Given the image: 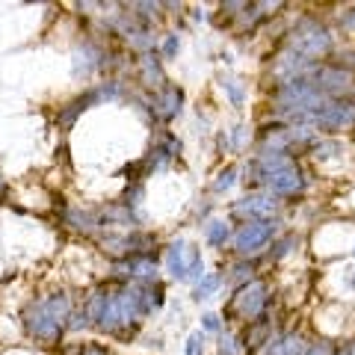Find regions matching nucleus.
Masks as SVG:
<instances>
[{
	"label": "nucleus",
	"mask_w": 355,
	"mask_h": 355,
	"mask_svg": "<svg viewBox=\"0 0 355 355\" xmlns=\"http://www.w3.org/2000/svg\"><path fill=\"white\" fill-rule=\"evenodd\" d=\"M284 48L302 53L311 62H320L335 53V30L314 15H302L284 33Z\"/></svg>",
	"instance_id": "f257e3e1"
},
{
	"label": "nucleus",
	"mask_w": 355,
	"mask_h": 355,
	"mask_svg": "<svg viewBox=\"0 0 355 355\" xmlns=\"http://www.w3.org/2000/svg\"><path fill=\"white\" fill-rule=\"evenodd\" d=\"M272 302V291H270V282L263 279H252L249 284H243L234 291V296L228 299L225 305V320L231 323H254L266 314V308Z\"/></svg>",
	"instance_id": "f03ea898"
},
{
	"label": "nucleus",
	"mask_w": 355,
	"mask_h": 355,
	"mask_svg": "<svg viewBox=\"0 0 355 355\" xmlns=\"http://www.w3.org/2000/svg\"><path fill=\"white\" fill-rule=\"evenodd\" d=\"M133 110L146 116L151 125H172L184 110V89L175 83H166L157 92H148L146 98H130Z\"/></svg>",
	"instance_id": "7ed1b4c3"
},
{
	"label": "nucleus",
	"mask_w": 355,
	"mask_h": 355,
	"mask_svg": "<svg viewBox=\"0 0 355 355\" xmlns=\"http://www.w3.org/2000/svg\"><path fill=\"white\" fill-rule=\"evenodd\" d=\"M163 263H166V270H169L172 279H178V282L198 284L205 279L202 252H198L196 246H190L187 240H172L169 246L163 249Z\"/></svg>",
	"instance_id": "20e7f679"
},
{
	"label": "nucleus",
	"mask_w": 355,
	"mask_h": 355,
	"mask_svg": "<svg viewBox=\"0 0 355 355\" xmlns=\"http://www.w3.org/2000/svg\"><path fill=\"white\" fill-rule=\"evenodd\" d=\"M302 125H311L317 133L323 130L326 137H338L343 130L355 128V101L352 98H338V101H326L317 107L314 113H308Z\"/></svg>",
	"instance_id": "39448f33"
},
{
	"label": "nucleus",
	"mask_w": 355,
	"mask_h": 355,
	"mask_svg": "<svg viewBox=\"0 0 355 355\" xmlns=\"http://www.w3.org/2000/svg\"><path fill=\"white\" fill-rule=\"evenodd\" d=\"M279 234V219H261V222H243V225L234 231V252L237 258L252 261L270 246Z\"/></svg>",
	"instance_id": "423d86ee"
},
{
	"label": "nucleus",
	"mask_w": 355,
	"mask_h": 355,
	"mask_svg": "<svg viewBox=\"0 0 355 355\" xmlns=\"http://www.w3.org/2000/svg\"><path fill=\"white\" fill-rule=\"evenodd\" d=\"M311 83L320 89V95H326L329 101H338V98H352L355 101V74L340 69L335 62H317L314 69L308 71Z\"/></svg>",
	"instance_id": "0eeeda50"
},
{
	"label": "nucleus",
	"mask_w": 355,
	"mask_h": 355,
	"mask_svg": "<svg viewBox=\"0 0 355 355\" xmlns=\"http://www.w3.org/2000/svg\"><path fill=\"white\" fill-rule=\"evenodd\" d=\"M21 320H24V331L36 340V343H44V347H53V343L62 340V331L65 326H60L57 320H53L48 311H44L42 299H33V302L24 308V314H21Z\"/></svg>",
	"instance_id": "6e6552de"
},
{
	"label": "nucleus",
	"mask_w": 355,
	"mask_h": 355,
	"mask_svg": "<svg viewBox=\"0 0 355 355\" xmlns=\"http://www.w3.org/2000/svg\"><path fill=\"white\" fill-rule=\"evenodd\" d=\"M101 249L110 254L113 261L130 258V254H148L157 252V237L148 231H128V234H104L101 237Z\"/></svg>",
	"instance_id": "1a4fd4ad"
},
{
	"label": "nucleus",
	"mask_w": 355,
	"mask_h": 355,
	"mask_svg": "<svg viewBox=\"0 0 355 355\" xmlns=\"http://www.w3.org/2000/svg\"><path fill=\"white\" fill-rule=\"evenodd\" d=\"M282 210V202L272 198L270 193H249L240 202L231 205V219L240 222H261V219H275Z\"/></svg>",
	"instance_id": "9d476101"
},
{
	"label": "nucleus",
	"mask_w": 355,
	"mask_h": 355,
	"mask_svg": "<svg viewBox=\"0 0 355 355\" xmlns=\"http://www.w3.org/2000/svg\"><path fill=\"white\" fill-rule=\"evenodd\" d=\"M305 187H308V175L293 163V166H287V169L266 175L263 193H270L272 198H296L305 193Z\"/></svg>",
	"instance_id": "9b49d317"
},
{
	"label": "nucleus",
	"mask_w": 355,
	"mask_h": 355,
	"mask_svg": "<svg viewBox=\"0 0 355 355\" xmlns=\"http://www.w3.org/2000/svg\"><path fill=\"white\" fill-rule=\"evenodd\" d=\"M181 139L178 137H172L169 130H163V137H160V142H154V148L142 157V163H146V169H148V175L151 172H163V169H169L172 166V160L181 154Z\"/></svg>",
	"instance_id": "f8f14e48"
},
{
	"label": "nucleus",
	"mask_w": 355,
	"mask_h": 355,
	"mask_svg": "<svg viewBox=\"0 0 355 355\" xmlns=\"http://www.w3.org/2000/svg\"><path fill=\"white\" fill-rule=\"evenodd\" d=\"M137 77H139L142 89H148V92H157V89H163L166 83H169V80H166L163 60H160L157 51L139 53V57H137Z\"/></svg>",
	"instance_id": "ddd939ff"
},
{
	"label": "nucleus",
	"mask_w": 355,
	"mask_h": 355,
	"mask_svg": "<svg viewBox=\"0 0 355 355\" xmlns=\"http://www.w3.org/2000/svg\"><path fill=\"white\" fill-rule=\"evenodd\" d=\"M62 225L77 231V234H95L98 228H101V214L98 210H89V207H65L62 210Z\"/></svg>",
	"instance_id": "4468645a"
},
{
	"label": "nucleus",
	"mask_w": 355,
	"mask_h": 355,
	"mask_svg": "<svg viewBox=\"0 0 355 355\" xmlns=\"http://www.w3.org/2000/svg\"><path fill=\"white\" fill-rule=\"evenodd\" d=\"M95 104H101V98H98L95 89H86V92H83V95H77L71 104L60 107V113H57V128H60V130H71V128H74V121L80 119L89 107H95Z\"/></svg>",
	"instance_id": "2eb2a0df"
},
{
	"label": "nucleus",
	"mask_w": 355,
	"mask_h": 355,
	"mask_svg": "<svg viewBox=\"0 0 355 355\" xmlns=\"http://www.w3.org/2000/svg\"><path fill=\"white\" fill-rule=\"evenodd\" d=\"M275 335V326H272V317H261V320H254V323H249L246 326V331L240 335V347H243V352H249V355H254V352H261L263 349V343L270 340Z\"/></svg>",
	"instance_id": "dca6fc26"
},
{
	"label": "nucleus",
	"mask_w": 355,
	"mask_h": 355,
	"mask_svg": "<svg viewBox=\"0 0 355 355\" xmlns=\"http://www.w3.org/2000/svg\"><path fill=\"white\" fill-rule=\"evenodd\" d=\"M42 305H44V311H48V314L57 320L60 326H69V317L74 314V299L65 291H53L48 296H42Z\"/></svg>",
	"instance_id": "f3484780"
},
{
	"label": "nucleus",
	"mask_w": 355,
	"mask_h": 355,
	"mask_svg": "<svg viewBox=\"0 0 355 355\" xmlns=\"http://www.w3.org/2000/svg\"><path fill=\"white\" fill-rule=\"evenodd\" d=\"M231 237H234V234H231V225H228L225 219H210L207 225H205V240H207V246L222 249Z\"/></svg>",
	"instance_id": "a211bd4d"
},
{
	"label": "nucleus",
	"mask_w": 355,
	"mask_h": 355,
	"mask_svg": "<svg viewBox=\"0 0 355 355\" xmlns=\"http://www.w3.org/2000/svg\"><path fill=\"white\" fill-rule=\"evenodd\" d=\"M225 279H228V284H234V291H237V287H243V284H249L252 279H254V263L252 261H234V263H231L228 266V275H225Z\"/></svg>",
	"instance_id": "6ab92c4d"
},
{
	"label": "nucleus",
	"mask_w": 355,
	"mask_h": 355,
	"mask_svg": "<svg viewBox=\"0 0 355 355\" xmlns=\"http://www.w3.org/2000/svg\"><path fill=\"white\" fill-rule=\"evenodd\" d=\"M222 287V275L219 272H205V279L196 284V291H193V299L196 302H202V299H210L216 291Z\"/></svg>",
	"instance_id": "aec40b11"
},
{
	"label": "nucleus",
	"mask_w": 355,
	"mask_h": 355,
	"mask_svg": "<svg viewBox=\"0 0 355 355\" xmlns=\"http://www.w3.org/2000/svg\"><path fill=\"white\" fill-rule=\"evenodd\" d=\"M296 246H299V237H296V234H284V237H275V240H272V249H270V261H272V263L284 261L287 254H291V252H293Z\"/></svg>",
	"instance_id": "412c9836"
},
{
	"label": "nucleus",
	"mask_w": 355,
	"mask_h": 355,
	"mask_svg": "<svg viewBox=\"0 0 355 355\" xmlns=\"http://www.w3.org/2000/svg\"><path fill=\"white\" fill-rule=\"evenodd\" d=\"M237 166H225V169H219L216 172V178H214V184H210V190H214V193H228L231 190V187H234L237 184Z\"/></svg>",
	"instance_id": "4be33fe9"
},
{
	"label": "nucleus",
	"mask_w": 355,
	"mask_h": 355,
	"mask_svg": "<svg viewBox=\"0 0 355 355\" xmlns=\"http://www.w3.org/2000/svg\"><path fill=\"white\" fill-rule=\"evenodd\" d=\"M95 92L101 101H116V98L125 95V83H121L119 77H110V80H104L101 86H95Z\"/></svg>",
	"instance_id": "5701e85b"
},
{
	"label": "nucleus",
	"mask_w": 355,
	"mask_h": 355,
	"mask_svg": "<svg viewBox=\"0 0 355 355\" xmlns=\"http://www.w3.org/2000/svg\"><path fill=\"white\" fill-rule=\"evenodd\" d=\"M329 62H335V65H340V69H347V71L355 74V44H343V48H335V53H331Z\"/></svg>",
	"instance_id": "b1692460"
},
{
	"label": "nucleus",
	"mask_w": 355,
	"mask_h": 355,
	"mask_svg": "<svg viewBox=\"0 0 355 355\" xmlns=\"http://www.w3.org/2000/svg\"><path fill=\"white\" fill-rule=\"evenodd\" d=\"M219 355H243V347H240V338L231 335V331H222L219 335V343H216Z\"/></svg>",
	"instance_id": "393cba45"
},
{
	"label": "nucleus",
	"mask_w": 355,
	"mask_h": 355,
	"mask_svg": "<svg viewBox=\"0 0 355 355\" xmlns=\"http://www.w3.org/2000/svg\"><path fill=\"white\" fill-rule=\"evenodd\" d=\"M338 352V343L331 340V338H317V340H311L305 352L302 355H335Z\"/></svg>",
	"instance_id": "a878e982"
},
{
	"label": "nucleus",
	"mask_w": 355,
	"mask_h": 355,
	"mask_svg": "<svg viewBox=\"0 0 355 355\" xmlns=\"http://www.w3.org/2000/svg\"><path fill=\"white\" fill-rule=\"evenodd\" d=\"M142 198H146V184H130L125 196H121V205H128V207H139L142 205Z\"/></svg>",
	"instance_id": "bb28decb"
},
{
	"label": "nucleus",
	"mask_w": 355,
	"mask_h": 355,
	"mask_svg": "<svg viewBox=\"0 0 355 355\" xmlns=\"http://www.w3.org/2000/svg\"><path fill=\"white\" fill-rule=\"evenodd\" d=\"M178 51H181V39H178V33H166V39L160 44V57L163 60H175Z\"/></svg>",
	"instance_id": "cd10ccee"
},
{
	"label": "nucleus",
	"mask_w": 355,
	"mask_h": 355,
	"mask_svg": "<svg viewBox=\"0 0 355 355\" xmlns=\"http://www.w3.org/2000/svg\"><path fill=\"white\" fill-rule=\"evenodd\" d=\"M222 86H225V92H228V98H231V104H234V107L246 104V89L240 86V80H231V77H228V80L222 83Z\"/></svg>",
	"instance_id": "c85d7f7f"
},
{
	"label": "nucleus",
	"mask_w": 355,
	"mask_h": 355,
	"mask_svg": "<svg viewBox=\"0 0 355 355\" xmlns=\"http://www.w3.org/2000/svg\"><path fill=\"white\" fill-rule=\"evenodd\" d=\"M89 326H92V320H89V314H86L83 308H77L74 314L69 317V326H65V331H74V335H77V331H83V329H89Z\"/></svg>",
	"instance_id": "c756f323"
},
{
	"label": "nucleus",
	"mask_w": 355,
	"mask_h": 355,
	"mask_svg": "<svg viewBox=\"0 0 355 355\" xmlns=\"http://www.w3.org/2000/svg\"><path fill=\"white\" fill-rule=\"evenodd\" d=\"M184 352H187V355H205V331H202V329L193 331V335L187 338Z\"/></svg>",
	"instance_id": "7c9ffc66"
},
{
	"label": "nucleus",
	"mask_w": 355,
	"mask_h": 355,
	"mask_svg": "<svg viewBox=\"0 0 355 355\" xmlns=\"http://www.w3.org/2000/svg\"><path fill=\"white\" fill-rule=\"evenodd\" d=\"M202 331H216V335H222V317L219 314H205L202 317Z\"/></svg>",
	"instance_id": "2f4dec72"
},
{
	"label": "nucleus",
	"mask_w": 355,
	"mask_h": 355,
	"mask_svg": "<svg viewBox=\"0 0 355 355\" xmlns=\"http://www.w3.org/2000/svg\"><path fill=\"white\" fill-rule=\"evenodd\" d=\"M338 24L343 33H355V6L352 9H343L340 18H338Z\"/></svg>",
	"instance_id": "473e14b6"
},
{
	"label": "nucleus",
	"mask_w": 355,
	"mask_h": 355,
	"mask_svg": "<svg viewBox=\"0 0 355 355\" xmlns=\"http://www.w3.org/2000/svg\"><path fill=\"white\" fill-rule=\"evenodd\" d=\"M243 146H246V128H234V130H231V148H243Z\"/></svg>",
	"instance_id": "72a5a7b5"
},
{
	"label": "nucleus",
	"mask_w": 355,
	"mask_h": 355,
	"mask_svg": "<svg viewBox=\"0 0 355 355\" xmlns=\"http://www.w3.org/2000/svg\"><path fill=\"white\" fill-rule=\"evenodd\" d=\"M80 355H110V349L104 347V343H86V347L80 349Z\"/></svg>",
	"instance_id": "f704fd0d"
},
{
	"label": "nucleus",
	"mask_w": 355,
	"mask_h": 355,
	"mask_svg": "<svg viewBox=\"0 0 355 355\" xmlns=\"http://www.w3.org/2000/svg\"><path fill=\"white\" fill-rule=\"evenodd\" d=\"M335 355H349V347H338V352Z\"/></svg>",
	"instance_id": "c9c22d12"
},
{
	"label": "nucleus",
	"mask_w": 355,
	"mask_h": 355,
	"mask_svg": "<svg viewBox=\"0 0 355 355\" xmlns=\"http://www.w3.org/2000/svg\"><path fill=\"white\" fill-rule=\"evenodd\" d=\"M0 193H6V181H3V178H0Z\"/></svg>",
	"instance_id": "e433bc0d"
},
{
	"label": "nucleus",
	"mask_w": 355,
	"mask_h": 355,
	"mask_svg": "<svg viewBox=\"0 0 355 355\" xmlns=\"http://www.w3.org/2000/svg\"><path fill=\"white\" fill-rule=\"evenodd\" d=\"M349 355H355V340H352V343H349Z\"/></svg>",
	"instance_id": "4c0bfd02"
},
{
	"label": "nucleus",
	"mask_w": 355,
	"mask_h": 355,
	"mask_svg": "<svg viewBox=\"0 0 355 355\" xmlns=\"http://www.w3.org/2000/svg\"><path fill=\"white\" fill-rule=\"evenodd\" d=\"M352 254H355V249H352Z\"/></svg>",
	"instance_id": "58836bf2"
}]
</instances>
